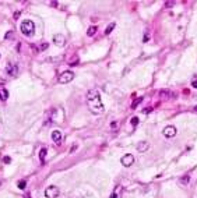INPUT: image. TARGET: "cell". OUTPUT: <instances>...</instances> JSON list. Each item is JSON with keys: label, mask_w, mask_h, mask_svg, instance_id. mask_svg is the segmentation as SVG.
Here are the masks:
<instances>
[{"label": "cell", "mask_w": 197, "mask_h": 198, "mask_svg": "<svg viewBox=\"0 0 197 198\" xmlns=\"http://www.w3.org/2000/svg\"><path fill=\"white\" fill-rule=\"evenodd\" d=\"M159 95H161V96H164V95L169 96V95H171V92H169V91H166V89H162V91H159Z\"/></svg>", "instance_id": "ffe728a7"}, {"label": "cell", "mask_w": 197, "mask_h": 198, "mask_svg": "<svg viewBox=\"0 0 197 198\" xmlns=\"http://www.w3.org/2000/svg\"><path fill=\"white\" fill-rule=\"evenodd\" d=\"M150 39V35H144V38H143V42H148Z\"/></svg>", "instance_id": "603a6c76"}, {"label": "cell", "mask_w": 197, "mask_h": 198, "mask_svg": "<svg viewBox=\"0 0 197 198\" xmlns=\"http://www.w3.org/2000/svg\"><path fill=\"white\" fill-rule=\"evenodd\" d=\"M194 110H196V112H197V106H194Z\"/></svg>", "instance_id": "4316f807"}, {"label": "cell", "mask_w": 197, "mask_h": 198, "mask_svg": "<svg viewBox=\"0 0 197 198\" xmlns=\"http://www.w3.org/2000/svg\"><path fill=\"white\" fill-rule=\"evenodd\" d=\"M113 28H115V22H112V24H109V25L106 27V30H105V35H109L110 32L113 31Z\"/></svg>", "instance_id": "2e32d148"}, {"label": "cell", "mask_w": 197, "mask_h": 198, "mask_svg": "<svg viewBox=\"0 0 197 198\" xmlns=\"http://www.w3.org/2000/svg\"><path fill=\"white\" fill-rule=\"evenodd\" d=\"M122 195H123V187L122 186H116L115 190L112 191L109 198H122Z\"/></svg>", "instance_id": "30bf717a"}, {"label": "cell", "mask_w": 197, "mask_h": 198, "mask_svg": "<svg viewBox=\"0 0 197 198\" xmlns=\"http://www.w3.org/2000/svg\"><path fill=\"white\" fill-rule=\"evenodd\" d=\"M189 181H190V175H185L183 177L179 179V183H180L182 186H187V184H189Z\"/></svg>", "instance_id": "7c38bea8"}, {"label": "cell", "mask_w": 197, "mask_h": 198, "mask_svg": "<svg viewBox=\"0 0 197 198\" xmlns=\"http://www.w3.org/2000/svg\"><path fill=\"white\" fill-rule=\"evenodd\" d=\"M46 48H48V43H42V45H41V49H42V50L46 49Z\"/></svg>", "instance_id": "d4e9b609"}, {"label": "cell", "mask_w": 197, "mask_h": 198, "mask_svg": "<svg viewBox=\"0 0 197 198\" xmlns=\"http://www.w3.org/2000/svg\"><path fill=\"white\" fill-rule=\"evenodd\" d=\"M53 43H55L56 46H65L66 45V38L65 35H62V34H56L55 36H53Z\"/></svg>", "instance_id": "52a82bcc"}, {"label": "cell", "mask_w": 197, "mask_h": 198, "mask_svg": "<svg viewBox=\"0 0 197 198\" xmlns=\"http://www.w3.org/2000/svg\"><path fill=\"white\" fill-rule=\"evenodd\" d=\"M141 102H143V98H139V99H137L136 102H133V103H131V109H136V107H137L141 103Z\"/></svg>", "instance_id": "ac0fdd59"}, {"label": "cell", "mask_w": 197, "mask_h": 198, "mask_svg": "<svg viewBox=\"0 0 197 198\" xmlns=\"http://www.w3.org/2000/svg\"><path fill=\"white\" fill-rule=\"evenodd\" d=\"M7 98H9V92L4 88H0V99L1 101H7Z\"/></svg>", "instance_id": "4fadbf2b"}, {"label": "cell", "mask_w": 197, "mask_h": 198, "mask_svg": "<svg viewBox=\"0 0 197 198\" xmlns=\"http://www.w3.org/2000/svg\"><path fill=\"white\" fill-rule=\"evenodd\" d=\"M73 78H74V73L73 71H63V73L60 74V77H59V83L67 84V83H70V81H73Z\"/></svg>", "instance_id": "277c9868"}, {"label": "cell", "mask_w": 197, "mask_h": 198, "mask_svg": "<svg viewBox=\"0 0 197 198\" xmlns=\"http://www.w3.org/2000/svg\"><path fill=\"white\" fill-rule=\"evenodd\" d=\"M6 71H7V74L10 77H15L18 74V66L17 64H9L7 68H6Z\"/></svg>", "instance_id": "ba28073f"}, {"label": "cell", "mask_w": 197, "mask_h": 198, "mask_svg": "<svg viewBox=\"0 0 197 198\" xmlns=\"http://www.w3.org/2000/svg\"><path fill=\"white\" fill-rule=\"evenodd\" d=\"M97 30H98V28H97V27H95V25H91V27H89V28H88V31H87V35H88V36H94V35H95V34H97Z\"/></svg>", "instance_id": "5bb4252c"}, {"label": "cell", "mask_w": 197, "mask_h": 198, "mask_svg": "<svg viewBox=\"0 0 197 198\" xmlns=\"http://www.w3.org/2000/svg\"><path fill=\"white\" fill-rule=\"evenodd\" d=\"M162 134H164L166 138H173V137L178 134V130H176L175 126H166L164 130H162Z\"/></svg>", "instance_id": "5b68a950"}, {"label": "cell", "mask_w": 197, "mask_h": 198, "mask_svg": "<svg viewBox=\"0 0 197 198\" xmlns=\"http://www.w3.org/2000/svg\"><path fill=\"white\" fill-rule=\"evenodd\" d=\"M148 148H150V144L147 142V141H140L137 146H136V149H137V152H145V151H148Z\"/></svg>", "instance_id": "9c48e42d"}, {"label": "cell", "mask_w": 197, "mask_h": 198, "mask_svg": "<svg viewBox=\"0 0 197 198\" xmlns=\"http://www.w3.org/2000/svg\"><path fill=\"white\" fill-rule=\"evenodd\" d=\"M17 187L20 188V190H25V187H27V181H25V180H20V181L17 183Z\"/></svg>", "instance_id": "e0dca14e"}, {"label": "cell", "mask_w": 197, "mask_h": 198, "mask_svg": "<svg viewBox=\"0 0 197 198\" xmlns=\"http://www.w3.org/2000/svg\"><path fill=\"white\" fill-rule=\"evenodd\" d=\"M165 6H166V7H172V6H175V1H166Z\"/></svg>", "instance_id": "7402d4cb"}, {"label": "cell", "mask_w": 197, "mask_h": 198, "mask_svg": "<svg viewBox=\"0 0 197 198\" xmlns=\"http://www.w3.org/2000/svg\"><path fill=\"white\" fill-rule=\"evenodd\" d=\"M87 105L92 115H101L105 110V106L101 101V95L98 89H91L87 94Z\"/></svg>", "instance_id": "6da1fadb"}, {"label": "cell", "mask_w": 197, "mask_h": 198, "mask_svg": "<svg viewBox=\"0 0 197 198\" xmlns=\"http://www.w3.org/2000/svg\"><path fill=\"white\" fill-rule=\"evenodd\" d=\"M3 160H4L6 163H9V162H10L11 159H10V158H9V156H4V158H3Z\"/></svg>", "instance_id": "cb8c5ba5"}, {"label": "cell", "mask_w": 197, "mask_h": 198, "mask_svg": "<svg viewBox=\"0 0 197 198\" xmlns=\"http://www.w3.org/2000/svg\"><path fill=\"white\" fill-rule=\"evenodd\" d=\"M59 194H60V191L56 186H49V187L45 188V197L46 198H57Z\"/></svg>", "instance_id": "3957f363"}, {"label": "cell", "mask_w": 197, "mask_h": 198, "mask_svg": "<svg viewBox=\"0 0 197 198\" xmlns=\"http://www.w3.org/2000/svg\"><path fill=\"white\" fill-rule=\"evenodd\" d=\"M50 137H52V141H53L55 144H60V141H62V133H60L59 130H53L52 134H50Z\"/></svg>", "instance_id": "8fae6325"}, {"label": "cell", "mask_w": 197, "mask_h": 198, "mask_svg": "<svg viewBox=\"0 0 197 198\" xmlns=\"http://www.w3.org/2000/svg\"><path fill=\"white\" fill-rule=\"evenodd\" d=\"M120 163L124 167H130L131 165L134 163V155H131V154H126V155H123L122 159H120Z\"/></svg>", "instance_id": "8992f818"}, {"label": "cell", "mask_w": 197, "mask_h": 198, "mask_svg": "<svg viewBox=\"0 0 197 198\" xmlns=\"http://www.w3.org/2000/svg\"><path fill=\"white\" fill-rule=\"evenodd\" d=\"M130 123H131V126H136L139 124V117H131V120H130Z\"/></svg>", "instance_id": "d6986e66"}, {"label": "cell", "mask_w": 197, "mask_h": 198, "mask_svg": "<svg viewBox=\"0 0 197 198\" xmlns=\"http://www.w3.org/2000/svg\"><path fill=\"white\" fill-rule=\"evenodd\" d=\"M46 154H48L46 148H41V151H39V159H41V162H44L45 159H46Z\"/></svg>", "instance_id": "9a60e30c"}, {"label": "cell", "mask_w": 197, "mask_h": 198, "mask_svg": "<svg viewBox=\"0 0 197 198\" xmlns=\"http://www.w3.org/2000/svg\"><path fill=\"white\" fill-rule=\"evenodd\" d=\"M14 36V32L13 31H9L7 34H6V39H10V38H13Z\"/></svg>", "instance_id": "44dd1931"}, {"label": "cell", "mask_w": 197, "mask_h": 198, "mask_svg": "<svg viewBox=\"0 0 197 198\" xmlns=\"http://www.w3.org/2000/svg\"><path fill=\"white\" fill-rule=\"evenodd\" d=\"M20 30H21L22 35L25 36H32L35 34V24L31 20H24L20 25Z\"/></svg>", "instance_id": "7a4b0ae2"}, {"label": "cell", "mask_w": 197, "mask_h": 198, "mask_svg": "<svg viewBox=\"0 0 197 198\" xmlns=\"http://www.w3.org/2000/svg\"><path fill=\"white\" fill-rule=\"evenodd\" d=\"M0 57H1V54H0Z\"/></svg>", "instance_id": "83f0119b"}, {"label": "cell", "mask_w": 197, "mask_h": 198, "mask_svg": "<svg viewBox=\"0 0 197 198\" xmlns=\"http://www.w3.org/2000/svg\"><path fill=\"white\" fill-rule=\"evenodd\" d=\"M192 87H193V88H196V89H197V81H193V83H192Z\"/></svg>", "instance_id": "484cf974"}]
</instances>
